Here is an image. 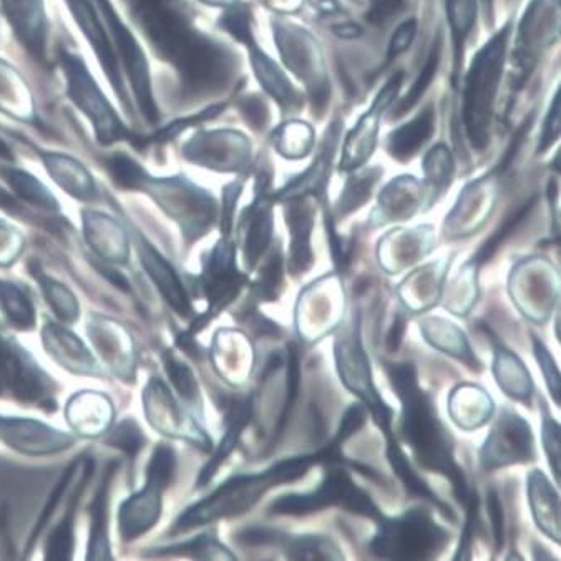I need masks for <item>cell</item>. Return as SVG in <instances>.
<instances>
[{
	"mask_svg": "<svg viewBox=\"0 0 561 561\" xmlns=\"http://www.w3.org/2000/svg\"><path fill=\"white\" fill-rule=\"evenodd\" d=\"M138 19L151 41L173 60L190 83L213 87L228 72L227 55L192 31L173 0H137Z\"/></svg>",
	"mask_w": 561,
	"mask_h": 561,
	"instance_id": "6da1fadb",
	"label": "cell"
},
{
	"mask_svg": "<svg viewBox=\"0 0 561 561\" xmlns=\"http://www.w3.org/2000/svg\"><path fill=\"white\" fill-rule=\"evenodd\" d=\"M390 382L404 404V428L409 445L414 448L415 457L422 466L435 472L444 473L453 480L454 493L462 503L469 502L466 479L453 459V448L448 435L442 428L434 414L432 402L419 389L417 376L411 364H386Z\"/></svg>",
	"mask_w": 561,
	"mask_h": 561,
	"instance_id": "7a4b0ae2",
	"label": "cell"
},
{
	"mask_svg": "<svg viewBox=\"0 0 561 561\" xmlns=\"http://www.w3.org/2000/svg\"><path fill=\"white\" fill-rule=\"evenodd\" d=\"M316 463H324L321 453L276 463L260 476L234 477L225 485L219 486L211 496L198 503L196 507L186 511L176 522L173 530L185 531L196 525L208 524L216 518L243 514L248 508L253 507L260 496L267 492V489L301 479Z\"/></svg>",
	"mask_w": 561,
	"mask_h": 561,
	"instance_id": "3957f363",
	"label": "cell"
},
{
	"mask_svg": "<svg viewBox=\"0 0 561 561\" xmlns=\"http://www.w3.org/2000/svg\"><path fill=\"white\" fill-rule=\"evenodd\" d=\"M511 32L512 24L508 22L480 48L467 72L463 83V122L473 150H485L490 141L493 105L503 76Z\"/></svg>",
	"mask_w": 561,
	"mask_h": 561,
	"instance_id": "277c9868",
	"label": "cell"
},
{
	"mask_svg": "<svg viewBox=\"0 0 561 561\" xmlns=\"http://www.w3.org/2000/svg\"><path fill=\"white\" fill-rule=\"evenodd\" d=\"M380 531L373 541V551L380 558L422 560L444 548L447 534L424 512H411L396 520L380 518Z\"/></svg>",
	"mask_w": 561,
	"mask_h": 561,
	"instance_id": "5b68a950",
	"label": "cell"
},
{
	"mask_svg": "<svg viewBox=\"0 0 561 561\" xmlns=\"http://www.w3.org/2000/svg\"><path fill=\"white\" fill-rule=\"evenodd\" d=\"M334 505L377 522L382 518L370 496H367L341 469L329 470L324 483L314 493L285 496L274 503L271 512L279 515H308Z\"/></svg>",
	"mask_w": 561,
	"mask_h": 561,
	"instance_id": "8992f818",
	"label": "cell"
},
{
	"mask_svg": "<svg viewBox=\"0 0 561 561\" xmlns=\"http://www.w3.org/2000/svg\"><path fill=\"white\" fill-rule=\"evenodd\" d=\"M175 469V453L168 445H160L148 466L147 485L122 505L121 531L124 540H134L157 524L160 517L161 492L172 482Z\"/></svg>",
	"mask_w": 561,
	"mask_h": 561,
	"instance_id": "52a82bcc",
	"label": "cell"
},
{
	"mask_svg": "<svg viewBox=\"0 0 561 561\" xmlns=\"http://www.w3.org/2000/svg\"><path fill=\"white\" fill-rule=\"evenodd\" d=\"M222 25L238 41L244 42V44H248V47L253 48V51H251V64H253L254 76L260 80L263 89L279 103L280 108H299L301 106V99H299L295 87L286 79L283 70L254 44L253 34H251L250 28V14H248L247 9H234V11L228 12L227 18H222Z\"/></svg>",
	"mask_w": 561,
	"mask_h": 561,
	"instance_id": "ba28073f",
	"label": "cell"
},
{
	"mask_svg": "<svg viewBox=\"0 0 561 561\" xmlns=\"http://www.w3.org/2000/svg\"><path fill=\"white\" fill-rule=\"evenodd\" d=\"M402 79H404L402 73H396L383 87L382 92L377 95L376 102L370 106L369 112L363 115L359 124L350 131L346 145H344L341 170H346V172L356 170V168L363 167L367 158L373 154L377 144V134H379L380 117L401 90Z\"/></svg>",
	"mask_w": 561,
	"mask_h": 561,
	"instance_id": "9c48e42d",
	"label": "cell"
},
{
	"mask_svg": "<svg viewBox=\"0 0 561 561\" xmlns=\"http://www.w3.org/2000/svg\"><path fill=\"white\" fill-rule=\"evenodd\" d=\"M66 70L70 80V95L76 100L77 105L89 114L93 124L96 125L100 138L115 140L122 131L115 115L112 114L108 103L100 95L99 89L92 82L82 64L73 57H66Z\"/></svg>",
	"mask_w": 561,
	"mask_h": 561,
	"instance_id": "30bf717a",
	"label": "cell"
},
{
	"mask_svg": "<svg viewBox=\"0 0 561 561\" xmlns=\"http://www.w3.org/2000/svg\"><path fill=\"white\" fill-rule=\"evenodd\" d=\"M231 244L219 243L213 251L211 260L206 264L205 279L206 293L209 296V309L219 311L222 306H227L231 299L240 293L244 279L237 270H234V253Z\"/></svg>",
	"mask_w": 561,
	"mask_h": 561,
	"instance_id": "8fae6325",
	"label": "cell"
},
{
	"mask_svg": "<svg viewBox=\"0 0 561 561\" xmlns=\"http://www.w3.org/2000/svg\"><path fill=\"white\" fill-rule=\"evenodd\" d=\"M276 42L289 69L295 70V73L301 77L302 82L312 85V80H316L319 85V79L321 77L325 79L319 48H316V42L312 41L311 35L306 34V31L279 27L276 31Z\"/></svg>",
	"mask_w": 561,
	"mask_h": 561,
	"instance_id": "7c38bea8",
	"label": "cell"
},
{
	"mask_svg": "<svg viewBox=\"0 0 561 561\" xmlns=\"http://www.w3.org/2000/svg\"><path fill=\"white\" fill-rule=\"evenodd\" d=\"M0 435L8 440V444L28 454L57 453L60 448L70 445V438L67 435L44 427L41 422L0 419Z\"/></svg>",
	"mask_w": 561,
	"mask_h": 561,
	"instance_id": "4fadbf2b",
	"label": "cell"
},
{
	"mask_svg": "<svg viewBox=\"0 0 561 561\" xmlns=\"http://www.w3.org/2000/svg\"><path fill=\"white\" fill-rule=\"evenodd\" d=\"M141 263H144L145 270L150 274L151 279L154 280V285L160 288L163 298L170 302L175 311L180 314H190V302L186 298L185 291H183L182 283H180L179 276L175 271L147 241H141L140 248Z\"/></svg>",
	"mask_w": 561,
	"mask_h": 561,
	"instance_id": "5bb4252c",
	"label": "cell"
},
{
	"mask_svg": "<svg viewBox=\"0 0 561 561\" xmlns=\"http://www.w3.org/2000/svg\"><path fill=\"white\" fill-rule=\"evenodd\" d=\"M435 114L432 106L421 112L414 121L389 135L387 148L396 160L405 161L419 153L434 134Z\"/></svg>",
	"mask_w": 561,
	"mask_h": 561,
	"instance_id": "9a60e30c",
	"label": "cell"
},
{
	"mask_svg": "<svg viewBox=\"0 0 561 561\" xmlns=\"http://www.w3.org/2000/svg\"><path fill=\"white\" fill-rule=\"evenodd\" d=\"M251 414H253V405H251L250 399H241V401H234L231 405L230 415H228V432L222 438L221 445H219L218 453L213 457L211 462L206 466L199 476L198 485H205L209 482L213 476H215L218 467L221 466L222 460L230 456L234 445H237L238 438H240L241 432L247 427L248 421H250Z\"/></svg>",
	"mask_w": 561,
	"mask_h": 561,
	"instance_id": "2e32d148",
	"label": "cell"
},
{
	"mask_svg": "<svg viewBox=\"0 0 561 561\" xmlns=\"http://www.w3.org/2000/svg\"><path fill=\"white\" fill-rule=\"evenodd\" d=\"M70 8L73 9L77 22L82 25L83 31L89 35L90 42L93 47L99 51L100 59L103 60V66L108 70L112 80L121 87V80H118V70L115 67L114 54L110 51L108 42H106L105 35H103L102 28L96 24L95 14H93L92 5L89 4V0H69Z\"/></svg>",
	"mask_w": 561,
	"mask_h": 561,
	"instance_id": "e0dca14e",
	"label": "cell"
},
{
	"mask_svg": "<svg viewBox=\"0 0 561 561\" xmlns=\"http://www.w3.org/2000/svg\"><path fill=\"white\" fill-rule=\"evenodd\" d=\"M387 457H389L390 463H392V469H394V472L398 473L399 479L404 482V485L408 486V490L412 495L431 500V502H434L442 512H445V514L450 515V518H454L453 511L448 512L444 503H442L440 500L432 493V490L425 485L424 480L419 479L417 473L414 472L411 463H409L408 457L402 454L398 442L394 440V435L390 434V432L387 434Z\"/></svg>",
	"mask_w": 561,
	"mask_h": 561,
	"instance_id": "ac0fdd59",
	"label": "cell"
},
{
	"mask_svg": "<svg viewBox=\"0 0 561 561\" xmlns=\"http://www.w3.org/2000/svg\"><path fill=\"white\" fill-rule=\"evenodd\" d=\"M447 18L453 32L456 69H459L466 47L463 44L476 24L477 0H447Z\"/></svg>",
	"mask_w": 561,
	"mask_h": 561,
	"instance_id": "d6986e66",
	"label": "cell"
},
{
	"mask_svg": "<svg viewBox=\"0 0 561 561\" xmlns=\"http://www.w3.org/2000/svg\"><path fill=\"white\" fill-rule=\"evenodd\" d=\"M274 148L289 160H299L311 151L314 145V131L302 122H289L274 131Z\"/></svg>",
	"mask_w": 561,
	"mask_h": 561,
	"instance_id": "ffe728a7",
	"label": "cell"
},
{
	"mask_svg": "<svg viewBox=\"0 0 561 561\" xmlns=\"http://www.w3.org/2000/svg\"><path fill=\"white\" fill-rule=\"evenodd\" d=\"M0 308L15 328L24 331L34 328V308L31 299L8 280H0Z\"/></svg>",
	"mask_w": 561,
	"mask_h": 561,
	"instance_id": "44dd1931",
	"label": "cell"
},
{
	"mask_svg": "<svg viewBox=\"0 0 561 561\" xmlns=\"http://www.w3.org/2000/svg\"><path fill=\"white\" fill-rule=\"evenodd\" d=\"M440 38L438 42H435L434 47H432L431 54H428L427 62L422 67L421 73H419L417 79H415L414 85L409 90L408 95L398 103L396 106L394 114H392V118H401L404 117L408 112H411L415 105H417L419 100L422 99L425 92H427L431 83L434 82L435 73L438 70V64H440Z\"/></svg>",
	"mask_w": 561,
	"mask_h": 561,
	"instance_id": "7402d4cb",
	"label": "cell"
},
{
	"mask_svg": "<svg viewBox=\"0 0 561 561\" xmlns=\"http://www.w3.org/2000/svg\"><path fill=\"white\" fill-rule=\"evenodd\" d=\"M312 227V213L306 206H293L291 215H289V230L293 237V266H301L311 263V254H309V233Z\"/></svg>",
	"mask_w": 561,
	"mask_h": 561,
	"instance_id": "603a6c76",
	"label": "cell"
},
{
	"mask_svg": "<svg viewBox=\"0 0 561 561\" xmlns=\"http://www.w3.org/2000/svg\"><path fill=\"white\" fill-rule=\"evenodd\" d=\"M271 213L267 206H254L248 231L247 257L250 267L260 257L271 237Z\"/></svg>",
	"mask_w": 561,
	"mask_h": 561,
	"instance_id": "cb8c5ba5",
	"label": "cell"
},
{
	"mask_svg": "<svg viewBox=\"0 0 561 561\" xmlns=\"http://www.w3.org/2000/svg\"><path fill=\"white\" fill-rule=\"evenodd\" d=\"M112 476L106 473L103 479L102 486L96 493L95 502H93V525H92V540H90L89 558H103L102 548L108 554V547H106L105 527H106V505H108V483Z\"/></svg>",
	"mask_w": 561,
	"mask_h": 561,
	"instance_id": "d4e9b609",
	"label": "cell"
},
{
	"mask_svg": "<svg viewBox=\"0 0 561 561\" xmlns=\"http://www.w3.org/2000/svg\"><path fill=\"white\" fill-rule=\"evenodd\" d=\"M453 168V157L445 145H437L425 158L424 170L427 182L438 192H444L450 183Z\"/></svg>",
	"mask_w": 561,
	"mask_h": 561,
	"instance_id": "484cf974",
	"label": "cell"
},
{
	"mask_svg": "<svg viewBox=\"0 0 561 561\" xmlns=\"http://www.w3.org/2000/svg\"><path fill=\"white\" fill-rule=\"evenodd\" d=\"M80 492H82V490H80ZM80 492L77 493L76 499H73V505H70L69 514L66 515V518H64L62 524H60L59 527H57V530H55L54 534H51L50 540H48V560H69V558L72 557V515Z\"/></svg>",
	"mask_w": 561,
	"mask_h": 561,
	"instance_id": "4316f807",
	"label": "cell"
},
{
	"mask_svg": "<svg viewBox=\"0 0 561 561\" xmlns=\"http://www.w3.org/2000/svg\"><path fill=\"white\" fill-rule=\"evenodd\" d=\"M531 208H534V202L527 203V205L517 209L514 215L508 216L507 221L503 222L500 230L496 231V233L493 234V237L490 238L482 248H480L479 253H477L476 261H479V263H486V261L495 254V251L499 250L500 244L514 233L515 228L520 227V222H524V219L527 218Z\"/></svg>",
	"mask_w": 561,
	"mask_h": 561,
	"instance_id": "83f0119b",
	"label": "cell"
},
{
	"mask_svg": "<svg viewBox=\"0 0 561 561\" xmlns=\"http://www.w3.org/2000/svg\"><path fill=\"white\" fill-rule=\"evenodd\" d=\"M44 295L47 296L48 302L57 316L64 321H76L79 316V306L69 289L50 279H44Z\"/></svg>",
	"mask_w": 561,
	"mask_h": 561,
	"instance_id": "f1b7e54d",
	"label": "cell"
},
{
	"mask_svg": "<svg viewBox=\"0 0 561 561\" xmlns=\"http://www.w3.org/2000/svg\"><path fill=\"white\" fill-rule=\"evenodd\" d=\"M164 367H167L168 377L175 383L176 390L183 398L193 401L198 396V386H196L195 377H193L192 370L185 366V364L176 360L175 357L168 354L164 357Z\"/></svg>",
	"mask_w": 561,
	"mask_h": 561,
	"instance_id": "f546056e",
	"label": "cell"
},
{
	"mask_svg": "<svg viewBox=\"0 0 561 561\" xmlns=\"http://www.w3.org/2000/svg\"><path fill=\"white\" fill-rule=\"evenodd\" d=\"M110 445L122 448L128 456H137L140 453L141 445L145 444L144 434L140 428L131 421L122 422L114 432H112V438L108 440Z\"/></svg>",
	"mask_w": 561,
	"mask_h": 561,
	"instance_id": "4dcf8cb0",
	"label": "cell"
},
{
	"mask_svg": "<svg viewBox=\"0 0 561 561\" xmlns=\"http://www.w3.org/2000/svg\"><path fill=\"white\" fill-rule=\"evenodd\" d=\"M299 392V360L298 354H296L295 347H289V367H288V394H286V405L283 409V415H280L279 427L276 431L277 435L283 432L285 425L288 424L289 414H291L293 408H295L296 399H298Z\"/></svg>",
	"mask_w": 561,
	"mask_h": 561,
	"instance_id": "1f68e13d",
	"label": "cell"
},
{
	"mask_svg": "<svg viewBox=\"0 0 561 561\" xmlns=\"http://www.w3.org/2000/svg\"><path fill=\"white\" fill-rule=\"evenodd\" d=\"M415 34H417V22H404V24H402L401 27L396 31L392 41H390L387 59H396V57H399V55L404 54L405 50H409L412 42H414Z\"/></svg>",
	"mask_w": 561,
	"mask_h": 561,
	"instance_id": "d6a6232c",
	"label": "cell"
},
{
	"mask_svg": "<svg viewBox=\"0 0 561 561\" xmlns=\"http://www.w3.org/2000/svg\"><path fill=\"white\" fill-rule=\"evenodd\" d=\"M535 353H537L538 363H540L541 369H543L554 401L560 402V377H558V370L557 367H554L553 359H551L550 354H548L543 344L538 340H535Z\"/></svg>",
	"mask_w": 561,
	"mask_h": 561,
	"instance_id": "836d02e7",
	"label": "cell"
},
{
	"mask_svg": "<svg viewBox=\"0 0 561 561\" xmlns=\"http://www.w3.org/2000/svg\"><path fill=\"white\" fill-rule=\"evenodd\" d=\"M325 545L321 543L319 538H302V540L296 541L293 545V550L289 551L291 557L289 558H301V560H322V558L329 557V551L325 550Z\"/></svg>",
	"mask_w": 561,
	"mask_h": 561,
	"instance_id": "e575fe53",
	"label": "cell"
},
{
	"mask_svg": "<svg viewBox=\"0 0 561 561\" xmlns=\"http://www.w3.org/2000/svg\"><path fill=\"white\" fill-rule=\"evenodd\" d=\"M366 422V411L363 405H353L350 411L344 415L343 424H341L340 432L335 435L334 444L341 445L344 440L351 437L354 432L359 431Z\"/></svg>",
	"mask_w": 561,
	"mask_h": 561,
	"instance_id": "d590c367",
	"label": "cell"
},
{
	"mask_svg": "<svg viewBox=\"0 0 561 561\" xmlns=\"http://www.w3.org/2000/svg\"><path fill=\"white\" fill-rule=\"evenodd\" d=\"M560 135V96H554L553 105H551L550 114H548L547 122H545L543 134H541L540 147L538 151L547 150L550 145L558 140Z\"/></svg>",
	"mask_w": 561,
	"mask_h": 561,
	"instance_id": "8d00e7d4",
	"label": "cell"
},
{
	"mask_svg": "<svg viewBox=\"0 0 561 561\" xmlns=\"http://www.w3.org/2000/svg\"><path fill=\"white\" fill-rule=\"evenodd\" d=\"M558 434H560V428H558L553 421L548 419L543 428V440L548 456H550L551 467H553V472L557 473V477L560 476V438H558Z\"/></svg>",
	"mask_w": 561,
	"mask_h": 561,
	"instance_id": "74e56055",
	"label": "cell"
},
{
	"mask_svg": "<svg viewBox=\"0 0 561 561\" xmlns=\"http://www.w3.org/2000/svg\"><path fill=\"white\" fill-rule=\"evenodd\" d=\"M370 2H373V9L369 12V21L377 24H382L404 8V0H370Z\"/></svg>",
	"mask_w": 561,
	"mask_h": 561,
	"instance_id": "f35d334b",
	"label": "cell"
},
{
	"mask_svg": "<svg viewBox=\"0 0 561 561\" xmlns=\"http://www.w3.org/2000/svg\"><path fill=\"white\" fill-rule=\"evenodd\" d=\"M490 520H492L493 534H495L496 547L503 543V512L495 492L489 495Z\"/></svg>",
	"mask_w": 561,
	"mask_h": 561,
	"instance_id": "ab89813d",
	"label": "cell"
},
{
	"mask_svg": "<svg viewBox=\"0 0 561 561\" xmlns=\"http://www.w3.org/2000/svg\"><path fill=\"white\" fill-rule=\"evenodd\" d=\"M277 537H279V535L274 534V531L271 530H251L241 535L244 543L250 545L271 543V541L276 540Z\"/></svg>",
	"mask_w": 561,
	"mask_h": 561,
	"instance_id": "60d3db41",
	"label": "cell"
},
{
	"mask_svg": "<svg viewBox=\"0 0 561 561\" xmlns=\"http://www.w3.org/2000/svg\"><path fill=\"white\" fill-rule=\"evenodd\" d=\"M405 322L401 318L394 322L392 329H390L389 337H387V350L398 351L401 346L402 335H404Z\"/></svg>",
	"mask_w": 561,
	"mask_h": 561,
	"instance_id": "b9f144b4",
	"label": "cell"
},
{
	"mask_svg": "<svg viewBox=\"0 0 561 561\" xmlns=\"http://www.w3.org/2000/svg\"><path fill=\"white\" fill-rule=\"evenodd\" d=\"M483 5H485L486 14L492 11L493 0H483Z\"/></svg>",
	"mask_w": 561,
	"mask_h": 561,
	"instance_id": "7bdbcfd3",
	"label": "cell"
}]
</instances>
